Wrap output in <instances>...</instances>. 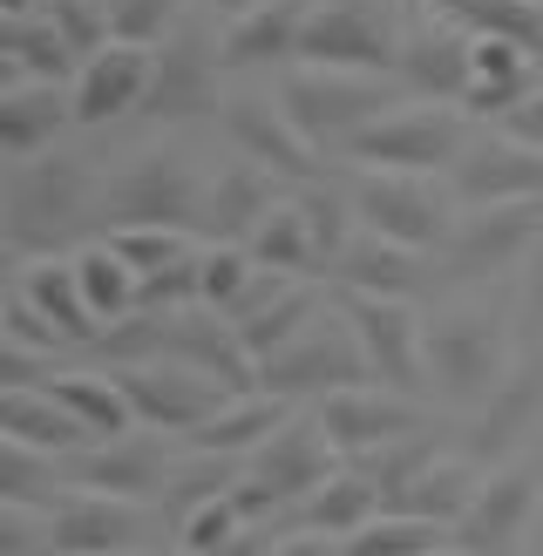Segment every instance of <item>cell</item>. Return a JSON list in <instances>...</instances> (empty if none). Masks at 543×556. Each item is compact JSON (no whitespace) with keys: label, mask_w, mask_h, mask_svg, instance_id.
<instances>
[{"label":"cell","mask_w":543,"mask_h":556,"mask_svg":"<svg viewBox=\"0 0 543 556\" xmlns=\"http://www.w3.org/2000/svg\"><path fill=\"white\" fill-rule=\"evenodd\" d=\"M333 462H340V448H333V434L319 428V414H313V421H286V428L252 455L244 482L231 489L238 509H244V522H265V516H279L286 503H306V495H319L326 482L340 476Z\"/></svg>","instance_id":"1"},{"label":"cell","mask_w":543,"mask_h":556,"mask_svg":"<svg viewBox=\"0 0 543 556\" xmlns=\"http://www.w3.org/2000/svg\"><path fill=\"white\" fill-rule=\"evenodd\" d=\"M96 204V184H89V163L81 156H27L14 163V184H8V217H14V252H48L62 244V231H75Z\"/></svg>","instance_id":"2"},{"label":"cell","mask_w":543,"mask_h":556,"mask_svg":"<svg viewBox=\"0 0 543 556\" xmlns=\"http://www.w3.org/2000/svg\"><path fill=\"white\" fill-rule=\"evenodd\" d=\"M509 380V332L489 305H455L428 326V387L449 401H489Z\"/></svg>","instance_id":"3"},{"label":"cell","mask_w":543,"mask_h":556,"mask_svg":"<svg viewBox=\"0 0 543 556\" xmlns=\"http://www.w3.org/2000/svg\"><path fill=\"white\" fill-rule=\"evenodd\" d=\"M279 102L313 143H340V150L394 109L388 75H361V68H292Z\"/></svg>","instance_id":"4"},{"label":"cell","mask_w":543,"mask_h":556,"mask_svg":"<svg viewBox=\"0 0 543 556\" xmlns=\"http://www.w3.org/2000/svg\"><path fill=\"white\" fill-rule=\"evenodd\" d=\"M462 150H469V143H462V109H455V102H407V109H388L380 123H367V129L346 143V156L374 163V170H407V177L455 170Z\"/></svg>","instance_id":"5"},{"label":"cell","mask_w":543,"mask_h":556,"mask_svg":"<svg viewBox=\"0 0 543 556\" xmlns=\"http://www.w3.org/2000/svg\"><path fill=\"white\" fill-rule=\"evenodd\" d=\"M367 374H374V367H367L361 332H353L346 313L326 299V313L299 332L286 353H272L265 367H258V387H265V394H279V401H292V394H313V387L340 394V387H361Z\"/></svg>","instance_id":"6"},{"label":"cell","mask_w":543,"mask_h":556,"mask_svg":"<svg viewBox=\"0 0 543 556\" xmlns=\"http://www.w3.org/2000/svg\"><path fill=\"white\" fill-rule=\"evenodd\" d=\"M333 305L346 313V326L361 332L367 367L388 387H401V394H421L428 387V326L415 319V305L388 299V292H353V286H340Z\"/></svg>","instance_id":"7"},{"label":"cell","mask_w":543,"mask_h":556,"mask_svg":"<svg viewBox=\"0 0 543 556\" xmlns=\"http://www.w3.org/2000/svg\"><path fill=\"white\" fill-rule=\"evenodd\" d=\"M353 217L394 244H415V252H449V231H455L449 198L407 170H367L353 184Z\"/></svg>","instance_id":"8"},{"label":"cell","mask_w":543,"mask_h":556,"mask_svg":"<svg viewBox=\"0 0 543 556\" xmlns=\"http://www.w3.org/2000/svg\"><path fill=\"white\" fill-rule=\"evenodd\" d=\"M299 62L306 68L388 75V68H401V41H394V27L374 0H319L306 35H299Z\"/></svg>","instance_id":"9"},{"label":"cell","mask_w":543,"mask_h":556,"mask_svg":"<svg viewBox=\"0 0 543 556\" xmlns=\"http://www.w3.org/2000/svg\"><path fill=\"white\" fill-rule=\"evenodd\" d=\"M116 380L136 407V421L156 428V434H198L211 414L231 401L225 380L184 367V359H136V367H116Z\"/></svg>","instance_id":"10"},{"label":"cell","mask_w":543,"mask_h":556,"mask_svg":"<svg viewBox=\"0 0 543 556\" xmlns=\"http://www.w3.org/2000/svg\"><path fill=\"white\" fill-rule=\"evenodd\" d=\"M102 211L116 217V225H177V231H198L204 190H198V177H190L184 156H171V150H143L123 177H109Z\"/></svg>","instance_id":"11"},{"label":"cell","mask_w":543,"mask_h":556,"mask_svg":"<svg viewBox=\"0 0 543 556\" xmlns=\"http://www.w3.org/2000/svg\"><path fill=\"white\" fill-rule=\"evenodd\" d=\"M536 516H543V468L536 462H509L496 476H482L476 503L449 530V543L469 549V556H509Z\"/></svg>","instance_id":"12"},{"label":"cell","mask_w":543,"mask_h":556,"mask_svg":"<svg viewBox=\"0 0 543 556\" xmlns=\"http://www.w3.org/2000/svg\"><path fill=\"white\" fill-rule=\"evenodd\" d=\"M543 238V198H516V204H476L469 217H455L449 231V271L455 278H482V271H503L523 252H536Z\"/></svg>","instance_id":"13"},{"label":"cell","mask_w":543,"mask_h":556,"mask_svg":"<svg viewBox=\"0 0 543 556\" xmlns=\"http://www.w3.org/2000/svg\"><path fill=\"white\" fill-rule=\"evenodd\" d=\"M421 401L407 394H380V387H340V394L319 401V428L333 434L340 455H380L388 441L421 434Z\"/></svg>","instance_id":"14"},{"label":"cell","mask_w":543,"mask_h":556,"mask_svg":"<svg viewBox=\"0 0 543 556\" xmlns=\"http://www.w3.org/2000/svg\"><path fill=\"white\" fill-rule=\"evenodd\" d=\"M225 123L238 136V150L265 163L272 177H292V184H319V143L286 116V102H265V96H238L225 102Z\"/></svg>","instance_id":"15"},{"label":"cell","mask_w":543,"mask_h":556,"mask_svg":"<svg viewBox=\"0 0 543 556\" xmlns=\"http://www.w3.org/2000/svg\"><path fill=\"white\" fill-rule=\"evenodd\" d=\"M449 190L462 204H516V198H543V150L516 143V136H489V143H469L449 170Z\"/></svg>","instance_id":"16"},{"label":"cell","mask_w":543,"mask_h":556,"mask_svg":"<svg viewBox=\"0 0 543 556\" xmlns=\"http://www.w3.org/2000/svg\"><path fill=\"white\" fill-rule=\"evenodd\" d=\"M150 75H156V48L150 41H109L102 54L75 68V123H109L150 102Z\"/></svg>","instance_id":"17"},{"label":"cell","mask_w":543,"mask_h":556,"mask_svg":"<svg viewBox=\"0 0 543 556\" xmlns=\"http://www.w3.org/2000/svg\"><path fill=\"white\" fill-rule=\"evenodd\" d=\"M225 62L211 54L204 35H177L171 48H156V75H150V116L163 123H190V116H211L225 109Z\"/></svg>","instance_id":"18"},{"label":"cell","mask_w":543,"mask_h":556,"mask_svg":"<svg viewBox=\"0 0 543 556\" xmlns=\"http://www.w3.org/2000/svg\"><path fill=\"white\" fill-rule=\"evenodd\" d=\"M171 468L177 462L150 434H116V441H96V448L68 455V482L96 489V495H123V503H150V495L171 489Z\"/></svg>","instance_id":"19"},{"label":"cell","mask_w":543,"mask_h":556,"mask_svg":"<svg viewBox=\"0 0 543 556\" xmlns=\"http://www.w3.org/2000/svg\"><path fill=\"white\" fill-rule=\"evenodd\" d=\"M136 536H143V503H123V495L68 489V503L48 509L54 556H123Z\"/></svg>","instance_id":"20"},{"label":"cell","mask_w":543,"mask_h":556,"mask_svg":"<svg viewBox=\"0 0 543 556\" xmlns=\"http://www.w3.org/2000/svg\"><path fill=\"white\" fill-rule=\"evenodd\" d=\"M319 0H252L225 27V68H265V62H299V35H306Z\"/></svg>","instance_id":"21"},{"label":"cell","mask_w":543,"mask_h":556,"mask_svg":"<svg viewBox=\"0 0 543 556\" xmlns=\"http://www.w3.org/2000/svg\"><path fill=\"white\" fill-rule=\"evenodd\" d=\"M62 123H75V96H62L54 81H35V75L8 81V96H0V150L14 163L41 156L62 136Z\"/></svg>","instance_id":"22"},{"label":"cell","mask_w":543,"mask_h":556,"mask_svg":"<svg viewBox=\"0 0 543 556\" xmlns=\"http://www.w3.org/2000/svg\"><path fill=\"white\" fill-rule=\"evenodd\" d=\"M21 299L35 305L62 340H102V319H96V305H89V292H81V278H75V258H54V252L27 258Z\"/></svg>","instance_id":"23"},{"label":"cell","mask_w":543,"mask_h":556,"mask_svg":"<svg viewBox=\"0 0 543 556\" xmlns=\"http://www.w3.org/2000/svg\"><path fill=\"white\" fill-rule=\"evenodd\" d=\"M272 211H279V177H272L265 163L244 156L238 170H225V177L211 184V198H204V225L217 231V244H244Z\"/></svg>","instance_id":"24"},{"label":"cell","mask_w":543,"mask_h":556,"mask_svg":"<svg viewBox=\"0 0 543 556\" xmlns=\"http://www.w3.org/2000/svg\"><path fill=\"white\" fill-rule=\"evenodd\" d=\"M340 286L353 292H388V299H407L428 278V252H415V244H394V238H380V231H353V244L340 252Z\"/></svg>","instance_id":"25"},{"label":"cell","mask_w":543,"mask_h":556,"mask_svg":"<svg viewBox=\"0 0 543 556\" xmlns=\"http://www.w3.org/2000/svg\"><path fill=\"white\" fill-rule=\"evenodd\" d=\"M286 421H292L286 401L258 387V394H231V401L217 407L198 434H184V441H190V455H258L265 441L286 428Z\"/></svg>","instance_id":"26"},{"label":"cell","mask_w":543,"mask_h":556,"mask_svg":"<svg viewBox=\"0 0 543 556\" xmlns=\"http://www.w3.org/2000/svg\"><path fill=\"white\" fill-rule=\"evenodd\" d=\"M530 89H536V54L516 48V41H496V35H476V75H469L462 109H476V116H509Z\"/></svg>","instance_id":"27"},{"label":"cell","mask_w":543,"mask_h":556,"mask_svg":"<svg viewBox=\"0 0 543 556\" xmlns=\"http://www.w3.org/2000/svg\"><path fill=\"white\" fill-rule=\"evenodd\" d=\"M536 421H543V359H523V367H509V380L482 401V414H476V455L516 448L523 428H536Z\"/></svg>","instance_id":"28"},{"label":"cell","mask_w":543,"mask_h":556,"mask_svg":"<svg viewBox=\"0 0 543 556\" xmlns=\"http://www.w3.org/2000/svg\"><path fill=\"white\" fill-rule=\"evenodd\" d=\"M380 509H388V503H380V482L367 476V468H346V476H333L319 495H306V503H299L292 530H319V536L346 543V536H361Z\"/></svg>","instance_id":"29"},{"label":"cell","mask_w":543,"mask_h":556,"mask_svg":"<svg viewBox=\"0 0 543 556\" xmlns=\"http://www.w3.org/2000/svg\"><path fill=\"white\" fill-rule=\"evenodd\" d=\"M0 421H8V441H27V448H48V455H81L96 441L62 401L48 394V387H8Z\"/></svg>","instance_id":"30"},{"label":"cell","mask_w":543,"mask_h":556,"mask_svg":"<svg viewBox=\"0 0 543 556\" xmlns=\"http://www.w3.org/2000/svg\"><path fill=\"white\" fill-rule=\"evenodd\" d=\"M401 75H407V89H421L428 102H455L469 96V75H476V35L462 41V35H421V41H407L401 48Z\"/></svg>","instance_id":"31"},{"label":"cell","mask_w":543,"mask_h":556,"mask_svg":"<svg viewBox=\"0 0 543 556\" xmlns=\"http://www.w3.org/2000/svg\"><path fill=\"white\" fill-rule=\"evenodd\" d=\"M319 313H326V299H319L313 286H279L265 305H252V313L231 319V326H238L244 353H252L258 367H265V359H272V353H286V346H292V340H299V332H306Z\"/></svg>","instance_id":"32"},{"label":"cell","mask_w":543,"mask_h":556,"mask_svg":"<svg viewBox=\"0 0 543 556\" xmlns=\"http://www.w3.org/2000/svg\"><path fill=\"white\" fill-rule=\"evenodd\" d=\"M244 252L258 258V271H279V278H292V271H326L319 238H313V217H306V198H279V211H272L252 238H244Z\"/></svg>","instance_id":"33"},{"label":"cell","mask_w":543,"mask_h":556,"mask_svg":"<svg viewBox=\"0 0 543 556\" xmlns=\"http://www.w3.org/2000/svg\"><path fill=\"white\" fill-rule=\"evenodd\" d=\"M48 394L62 401L96 441H116V434H136V428H143L116 374H54V380H48Z\"/></svg>","instance_id":"34"},{"label":"cell","mask_w":543,"mask_h":556,"mask_svg":"<svg viewBox=\"0 0 543 556\" xmlns=\"http://www.w3.org/2000/svg\"><path fill=\"white\" fill-rule=\"evenodd\" d=\"M476 489H482V476H476L469 462H434L428 476H415L388 509H394V516H421V522H442V530H455V522L469 516Z\"/></svg>","instance_id":"35"},{"label":"cell","mask_w":543,"mask_h":556,"mask_svg":"<svg viewBox=\"0 0 543 556\" xmlns=\"http://www.w3.org/2000/svg\"><path fill=\"white\" fill-rule=\"evenodd\" d=\"M75 278H81V292H89V305H96L102 326L129 319L136 299H143V271H129L116 258V244H89V252H75Z\"/></svg>","instance_id":"36"},{"label":"cell","mask_w":543,"mask_h":556,"mask_svg":"<svg viewBox=\"0 0 543 556\" xmlns=\"http://www.w3.org/2000/svg\"><path fill=\"white\" fill-rule=\"evenodd\" d=\"M8 62H14L21 75H35V81H54V75L81 68V62H75V48L62 41V27L48 21V8H41V14L8 21Z\"/></svg>","instance_id":"37"},{"label":"cell","mask_w":543,"mask_h":556,"mask_svg":"<svg viewBox=\"0 0 543 556\" xmlns=\"http://www.w3.org/2000/svg\"><path fill=\"white\" fill-rule=\"evenodd\" d=\"M449 543L442 522H421V516H394V509H380L361 536H346L340 556H434Z\"/></svg>","instance_id":"38"},{"label":"cell","mask_w":543,"mask_h":556,"mask_svg":"<svg viewBox=\"0 0 543 556\" xmlns=\"http://www.w3.org/2000/svg\"><path fill=\"white\" fill-rule=\"evenodd\" d=\"M68 462L48 455V448H27V441H8V462H0V489H8V503L21 509H41L54 495H68Z\"/></svg>","instance_id":"39"},{"label":"cell","mask_w":543,"mask_h":556,"mask_svg":"<svg viewBox=\"0 0 543 556\" xmlns=\"http://www.w3.org/2000/svg\"><path fill=\"white\" fill-rule=\"evenodd\" d=\"M238 482H244V476H231V455H198V462L171 468V489H163V516L184 522L190 509H204V503H217V495H231Z\"/></svg>","instance_id":"40"},{"label":"cell","mask_w":543,"mask_h":556,"mask_svg":"<svg viewBox=\"0 0 543 556\" xmlns=\"http://www.w3.org/2000/svg\"><path fill=\"white\" fill-rule=\"evenodd\" d=\"M109 244H116V258H123L129 271H143V278L198 252V244H190V231H177V225H116V231H109Z\"/></svg>","instance_id":"41"},{"label":"cell","mask_w":543,"mask_h":556,"mask_svg":"<svg viewBox=\"0 0 543 556\" xmlns=\"http://www.w3.org/2000/svg\"><path fill=\"white\" fill-rule=\"evenodd\" d=\"M462 21H469L476 35H496V41L530 48L536 62H543V8H536V0H476Z\"/></svg>","instance_id":"42"},{"label":"cell","mask_w":543,"mask_h":556,"mask_svg":"<svg viewBox=\"0 0 543 556\" xmlns=\"http://www.w3.org/2000/svg\"><path fill=\"white\" fill-rule=\"evenodd\" d=\"M48 21L62 27L75 62H89V54H102L116 41V8H102V0H48Z\"/></svg>","instance_id":"43"},{"label":"cell","mask_w":543,"mask_h":556,"mask_svg":"<svg viewBox=\"0 0 543 556\" xmlns=\"http://www.w3.org/2000/svg\"><path fill=\"white\" fill-rule=\"evenodd\" d=\"M434 462H442V448H434L428 434H407V441H388L380 455H367V476L380 482V503H394V495L415 482V476H428Z\"/></svg>","instance_id":"44"},{"label":"cell","mask_w":543,"mask_h":556,"mask_svg":"<svg viewBox=\"0 0 543 556\" xmlns=\"http://www.w3.org/2000/svg\"><path fill=\"white\" fill-rule=\"evenodd\" d=\"M238 530H252V522H244V509H238V495H217V503L190 509V516L177 522V543H184L190 556H211V549H225Z\"/></svg>","instance_id":"45"},{"label":"cell","mask_w":543,"mask_h":556,"mask_svg":"<svg viewBox=\"0 0 543 556\" xmlns=\"http://www.w3.org/2000/svg\"><path fill=\"white\" fill-rule=\"evenodd\" d=\"M184 0H116V41H156Z\"/></svg>","instance_id":"46"},{"label":"cell","mask_w":543,"mask_h":556,"mask_svg":"<svg viewBox=\"0 0 543 556\" xmlns=\"http://www.w3.org/2000/svg\"><path fill=\"white\" fill-rule=\"evenodd\" d=\"M503 136H516V143H536V150H543V81H536V89L503 116Z\"/></svg>","instance_id":"47"},{"label":"cell","mask_w":543,"mask_h":556,"mask_svg":"<svg viewBox=\"0 0 543 556\" xmlns=\"http://www.w3.org/2000/svg\"><path fill=\"white\" fill-rule=\"evenodd\" d=\"M265 556H340V543L319 536V530H286V536H272Z\"/></svg>","instance_id":"48"},{"label":"cell","mask_w":543,"mask_h":556,"mask_svg":"<svg viewBox=\"0 0 543 556\" xmlns=\"http://www.w3.org/2000/svg\"><path fill=\"white\" fill-rule=\"evenodd\" d=\"M272 536H279V530H258V522H252V530H238L225 549H211V556H265V549H272Z\"/></svg>","instance_id":"49"},{"label":"cell","mask_w":543,"mask_h":556,"mask_svg":"<svg viewBox=\"0 0 543 556\" xmlns=\"http://www.w3.org/2000/svg\"><path fill=\"white\" fill-rule=\"evenodd\" d=\"M523 313H530V319L543 313V238H536V252H530V278H523Z\"/></svg>","instance_id":"50"},{"label":"cell","mask_w":543,"mask_h":556,"mask_svg":"<svg viewBox=\"0 0 543 556\" xmlns=\"http://www.w3.org/2000/svg\"><path fill=\"white\" fill-rule=\"evenodd\" d=\"M8 8V21H21V14H41V0H0Z\"/></svg>","instance_id":"51"},{"label":"cell","mask_w":543,"mask_h":556,"mask_svg":"<svg viewBox=\"0 0 543 556\" xmlns=\"http://www.w3.org/2000/svg\"><path fill=\"white\" fill-rule=\"evenodd\" d=\"M428 8H434V14H469L476 0H428Z\"/></svg>","instance_id":"52"},{"label":"cell","mask_w":543,"mask_h":556,"mask_svg":"<svg viewBox=\"0 0 543 556\" xmlns=\"http://www.w3.org/2000/svg\"><path fill=\"white\" fill-rule=\"evenodd\" d=\"M204 8H231V14H244V8H252V0H204Z\"/></svg>","instance_id":"53"},{"label":"cell","mask_w":543,"mask_h":556,"mask_svg":"<svg viewBox=\"0 0 543 556\" xmlns=\"http://www.w3.org/2000/svg\"><path fill=\"white\" fill-rule=\"evenodd\" d=\"M434 556H469V549H455V543H442V549H434Z\"/></svg>","instance_id":"54"},{"label":"cell","mask_w":543,"mask_h":556,"mask_svg":"<svg viewBox=\"0 0 543 556\" xmlns=\"http://www.w3.org/2000/svg\"><path fill=\"white\" fill-rule=\"evenodd\" d=\"M102 8H116V0H102Z\"/></svg>","instance_id":"55"},{"label":"cell","mask_w":543,"mask_h":556,"mask_svg":"<svg viewBox=\"0 0 543 556\" xmlns=\"http://www.w3.org/2000/svg\"><path fill=\"white\" fill-rule=\"evenodd\" d=\"M536 8H543V0H536Z\"/></svg>","instance_id":"56"}]
</instances>
